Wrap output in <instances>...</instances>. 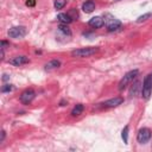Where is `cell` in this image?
<instances>
[{"label":"cell","mask_w":152,"mask_h":152,"mask_svg":"<svg viewBox=\"0 0 152 152\" xmlns=\"http://www.w3.org/2000/svg\"><path fill=\"white\" fill-rule=\"evenodd\" d=\"M99 51V48H94V46H88V48H81V49H76L71 51V55L74 57H78V58H84V57H90L93 55H95Z\"/></svg>","instance_id":"1"},{"label":"cell","mask_w":152,"mask_h":152,"mask_svg":"<svg viewBox=\"0 0 152 152\" xmlns=\"http://www.w3.org/2000/svg\"><path fill=\"white\" fill-rule=\"evenodd\" d=\"M152 94V72L145 76L142 81V87H141V96L145 100H148Z\"/></svg>","instance_id":"2"},{"label":"cell","mask_w":152,"mask_h":152,"mask_svg":"<svg viewBox=\"0 0 152 152\" xmlns=\"http://www.w3.org/2000/svg\"><path fill=\"white\" fill-rule=\"evenodd\" d=\"M138 74H139V70H138V69H133V70L126 72V74L124 75V77H122V78L120 80V82H119V90H124L129 83H132L133 80L138 76Z\"/></svg>","instance_id":"3"},{"label":"cell","mask_w":152,"mask_h":152,"mask_svg":"<svg viewBox=\"0 0 152 152\" xmlns=\"http://www.w3.org/2000/svg\"><path fill=\"white\" fill-rule=\"evenodd\" d=\"M103 21H104V25L107 26V30L108 31H116L118 28L121 27V21L119 19L114 18L109 13H106L103 15Z\"/></svg>","instance_id":"4"},{"label":"cell","mask_w":152,"mask_h":152,"mask_svg":"<svg viewBox=\"0 0 152 152\" xmlns=\"http://www.w3.org/2000/svg\"><path fill=\"white\" fill-rule=\"evenodd\" d=\"M151 137H152L151 129L147 128V127H142V128H140V129L138 131L137 140H138V142H140V144H146V142L151 139Z\"/></svg>","instance_id":"5"},{"label":"cell","mask_w":152,"mask_h":152,"mask_svg":"<svg viewBox=\"0 0 152 152\" xmlns=\"http://www.w3.org/2000/svg\"><path fill=\"white\" fill-rule=\"evenodd\" d=\"M26 33H27V30L25 26H13L8 30V36L11 38H15V39L23 38L24 36H26Z\"/></svg>","instance_id":"6"},{"label":"cell","mask_w":152,"mask_h":152,"mask_svg":"<svg viewBox=\"0 0 152 152\" xmlns=\"http://www.w3.org/2000/svg\"><path fill=\"white\" fill-rule=\"evenodd\" d=\"M36 97V93L32 89H26L21 93L20 95V102L24 104H28L30 102H32V100Z\"/></svg>","instance_id":"7"},{"label":"cell","mask_w":152,"mask_h":152,"mask_svg":"<svg viewBox=\"0 0 152 152\" xmlns=\"http://www.w3.org/2000/svg\"><path fill=\"white\" fill-rule=\"evenodd\" d=\"M122 102H124V97H121V96H116V97H113V99H109V100L102 102L101 104H102L103 107H108V108H110V107H118V106L121 104Z\"/></svg>","instance_id":"8"},{"label":"cell","mask_w":152,"mask_h":152,"mask_svg":"<svg viewBox=\"0 0 152 152\" xmlns=\"http://www.w3.org/2000/svg\"><path fill=\"white\" fill-rule=\"evenodd\" d=\"M27 63H28V57H26V56H15L10 59V64H12L14 66H20V65H24Z\"/></svg>","instance_id":"9"},{"label":"cell","mask_w":152,"mask_h":152,"mask_svg":"<svg viewBox=\"0 0 152 152\" xmlns=\"http://www.w3.org/2000/svg\"><path fill=\"white\" fill-rule=\"evenodd\" d=\"M140 84H141V82L139 80H137L132 83V86L129 88V97H135L139 91L141 93V87L142 86H140Z\"/></svg>","instance_id":"10"},{"label":"cell","mask_w":152,"mask_h":152,"mask_svg":"<svg viewBox=\"0 0 152 152\" xmlns=\"http://www.w3.org/2000/svg\"><path fill=\"white\" fill-rule=\"evenodd\" d=\"M88 24H89L91 27L99 28V27H101V26L104 25V21H103V18H102V17H94V18H91V19L89 20Z\"/></svg>","instance_id":"11"},{"label":"cell","mask_w":152,"mask_h":152,"mask_svg":"<svg viewBox=\"0 0 152 152\" xmlns=\"http://www.w3.org/2000/svg\"><path fill=\"white\" fill-rule=\"evenodd\" d=\"M59 66H61V61H58V59H52V61L48 62V63L44 65V69H45L46 71H51V70H55V69H57V68H59Z\"/></svg>","instance_id":"12"},{"label":"cell","mask_w":152,"mask_h":152,"mask_svg":"<svg viewBox=\"0 0 152 152\" xmlns=\"http://www.w3.org/2000/svg\"><path fill=\"white\" fill-rule=\"evenodd\" d=\"M82 10L86 13H91L95 10V2L93 0H88L82 5Z\"/></svg>","instance_id":"13"},{"label":"cell","mask_w":152,"mask_h":152,"mask_svg":"<svg viewBox=\"0 0 152 152\" xmlns=\"http://www.w3.org/2000/svg\"><path fill=\"white\" fill-rule=\"evenodd\" d=\"M57 19H58L62 24H66V25L72 21V18L69 15V13H59V14L57 15Z\"/></svg>","instance_id":"14"},{"label":"cell","mask_w":152,"mask_h":152,"mask_svg":"<svg viewBox=\"0 0 152 152\" xmlns=\"http://www.w3.org/2000/svg\"><path fill=\"white\" fill-rule=\"evenodd\" d=\"M83 109H84V106H83L82 103H78V104H76V106L72 108V110H71V115H72V116H77V115H80V114H82Z\"/></svg>","instance_id":"15"},{"label":"cell","mask_w":152,"mask_h":152,"mask_svg":"<svg viewBox=\"0 0 152 152\" xmlns=\"http://www.w3.org/2000/svg\"><path fill=\"white\" fill-rule=\"evenodd\" d=\"M58 30H59V32H62L64 36H70V34H71V30L69 28V26H68L66 24L59 25V26H58Z\"/></svg>","instance_id":"16"},{"label":"cell","mask_w":152,"mask_h":152,"mask_svg":"<svg viewBox=\"0 0 152 152\" xmlns=\"http://www.w3.org/2000/svg\"><path fill=\"white\" fill-rule=\"evenodd\" d=\"M121 138L125 144H128V126H125L121 132Z\"/></svg>","instance_id":"17"},{"label":"cell","mask_w":152,"mask_h":152,"mask_svg":"<svg viewBox=\"0 0 152 152\" xmlns=\"http://www.w3.org/2000/svg\"><path fill=\"white\" fill-rule=\"evenodd\" d=\"M66 4V0H55L53 2V6L56 10H62Z\"/></svg>","instance_id":"18"},{"label":"cell","mask_w":152,"mask_h":152,"mask_svg":"<svg viewBox=\"0 0 152 152\" xmlns=\"http://www.w3.org/2000/svg\"><path fill=\"white\" fill-rule=\"evenodd\" d=\"M152 15H151V12H148V13H145V14H142V15H140L138 19H137V23H142V21H146L148 18H151Z\"/></svg>","instance_id":"19"},{"label":"cell","mask_w":152,"mask_h":152,"mask_svg":"<svg viewBox=\"0 0 152 152\" xmlns=\"http://www.w3.org/2000/svg\"><path fill=\"white\" fill-rule=\"evenodd\" d=\"M11 90H13V86L12 84H4L1 87V91L2 93H7V91H11Z\"/></svg>","instance_id":"20"},{"label":"cell","mask_w":152,"mask_h":152,"mask_svg":"<svg viewBox=\"0 0 152 152\" xmlns=\"http://www.w3.org/2000/svg\"><path fill=\"white\" fill-rule=\"evenodd\" d=\"M69 15H70V17L72 18V20H74V19H76V18L78 17V14H77V12L75 11V8H72V10H71V11L69 12Z\"/></svg>","instance_id":"21"},{"label":"cell","mask_w":152,"mask_h":152,"mask_svg":"<svg viewBox=\"0 0 152 152\" xmlns=\"http://www.w3.org/2000/svg\"><path fill=\"white\" fill-rule=\"evenodd\" d=\"M34 5H36V0H26V6L33 7Z\"/></svg>","instance_id":"22"},{"label":"cell","mask_w":152,"mask_h":152,"mask_svg":"<svg viewBox=\"0 0 152 152\" xmlns=\"http://www.w3.org/2000/svg\"><path fill=\"white\" fill-rule=\"evenodd\" d=\"M5 137H6V132H5V131H1V139H0V142H2V141H4Z\"/></svg>","instance_id":"23"},{"label":"cell","mask_w":152,"mask_h":152,"mask_svg":"<svg viewBox=\"0 0 152 152\" xmlns=\"http://www.w3.org/2000/svg\"><path fill=\"white\" fill-rule=\"evenodd\" d=\"M7 45H8V43H7V42L1 40V49H5V46H7Z\"/></svg>","instance_id":"24"},{"label":"cell","mask_w":152,"mask_h":152,"mask_svg":"<svg viewBox=\"0 0 152 152\" xmlns=\"http://www.w3.org/2000/svg\"><path fill=\"white\" fill-rule=\"evenodd\" d=\"M8 78H10V76H8V75H6V74L2 76V81H7Z\"/></svg>","instance_id":"25"},{"label":"cell","mask_w":152,"mask_h":152,"mask_svg":"<svg viewBox=\"0 0 152 152\" xmlns=\"http://www.w3.org/2000/svg\"><path fill=\"white\" fill-rule=\"evenodd\" d=\"M151 15H152V12H151Z\"/></svg>","instance_id":"26"}]
</instances>
